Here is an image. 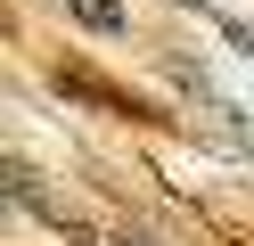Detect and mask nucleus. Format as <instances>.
Here are the masks:
<instances>
[{"label":"nucleus","instance_id":"1","mask_svg":"<svg viewBox=\"0 0 254 246\" xmlns=\"http://www.w3.org/2000/svg\"><path fill=\"white\" fill-rule=\"evenodd\" d=\"M66 8L82 16L90 33H123V8H115V0H66Z\"/></svg>","mask_w":254,"mask_h":246},{"label":"nucleus","instance_id":"2","mask_svg":"<svg viewBox=\"0 0 254 246\" xmlns=\"http://www.w3.org/2000/svg\"><path fill=\"white\" fill-rule=\"evenodd\" d=\"M221 33H230V49H246V58H254V25H238V16H221Z\"/></svg>","mask_w":254,"mask_h":246}]
</instances>
